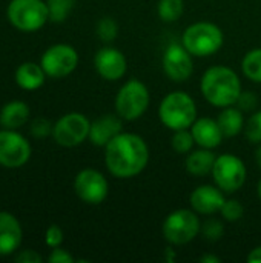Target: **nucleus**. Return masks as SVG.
Returning a JSON list of instances; mask_svg holds the SVG:
<instances>
[{"instance_id": "8", "label": "nucleus", "mask_w": 261, "mask_h": 263, "mask_svg": "<svg viewBox=\"0 0 261 263\" xmlns=\"http://www.w3.org/2000/svg\"><path fill=\"white\" fill-rule=\"evenodd\" d=\"M211 174L215 185L223 193L232 194L245 185L248 170L240 157L234 154H222L217 156Z\"/></svg>"}, {"instance_id": "28", "label": "nucleus", "mask_w": 261, "mask_h": 263, "mask_svg": "<svg viewBox=\"0 0 261 263\" xmlns=\"http://www.w3.org/2000/svg\"><path fill=\"white\" fill-rule=\"evenodd\" d=\"M220 214H222L223 219L228 220V222H237V220H240V219L243 217L245 208H243V205H242L238 200L231 199V200H226V202L223 203V206H222V210H220Z\"/></svg>"}, {"instance_id": "31", "label": "nucleus", "mask_w": 261, "mask_h": 263, "mask_svg": "<svg viewBox=\"0 0 261 263\" xmlns=\"http://www.w3.org/2000/svg\"><path fill=\"white\" fill-rule=\"evenodd\" d=\"M45 242L49 248H57L63 243V231L60 227L57 225H51L48 230H46V234H45Z\"/></svg>"}, {"instance_id": "10", "label": "nucleus", "mask_w": 261, "mask_h": 263, "mask_svg": "<svg viewBox=\"0 0 261 263\" xmlns=\"http://www.w3.org/2000/svg\"><path fill=\"white\" fill-rule=\"evenodd\" d=\"M40 65L46 76L54 79H62L69 76L78 65V54L69 45H54L45 51Z\"/></svg>"}, {"instance_id": "22", "label": "nucleus", "mask_w": 261, "mask_h": 263, "mask_svg": "<svg viewBox=\"0 0 261 263\" xmlns=\"http://www.w3.org/2000/svg\"><path fill=\"white\" fill-rule=\"evenodd\" d=\"M217 122H218V126L225 137L238 136L245 129V125H246L243 111L240 108H234V105L223 108V111L217 117Z\"/></svg>"}, {"instance_id": "14", "label": "nucleus", "mask_w": 261, "mask_h": 263, "mask_svg": "<svg viewBox=\"0 0 261 263\" xmlns=\"http://www.w3.org/2000/svg\"><path fill=\"white\" fill-rule=\"evenodd\" d=\"M94 66L100 77L109 82L120 80L128 69V60L125 54L117 48H102L94 57Z\"/></svg>"}, {"instance_id": "38", "label": "nucleus", "mask_w": 261, "mask_h": 263, "mask_svg": "<svg viewBox=\"0 0 261 263\" xmlns=\"http://www.w3.org/2000/svg\"><path fill=\"white\" fill-rule=\"evenodd\" d=\"M255 160H257V165L261 168V145L257 148V151H255Z\"/></svg>"}, {"instance_id": "11", "label": "nucleus", "mask_w": 261, "mask_h": 263, "mask_svg": "<svg viewBox=\"0 0 261 263\" xmlns=\"http://www.w3.org/2000/svg\"><path fill=\"white\" fill-rule=\"evenodd\" d=\"M74 190L82 202L88 205H100L108 197L109 185L100 171L86 168L77 174L74 180Z\"/></svg>"}, {"instance_id": "19", "label": "nucleus", "mask_w": 261, "mask_h": 263, "mask_svg": "<svg viewBox=\"0 0 261 263\" xmlns=\"http://www.w3.org/2000/svg\"><path fill=\"white\" fill-rule=\"evenodd\" d=\"M217 156L212 153V149L208 148H200L195 151H191L186 157V171L192 176L202 177V176H208L209 173H212L214 163H215Z\"/></svg>"}, {"instance_id": "15", "label": "nucleus", "mask_w": 261, "mask_h": 263, "mask_svg": "<svg viewBox=\"0 0 261 263\" xmlns=\"http://www.w3.org/2000/svg\"><path fill=\"white\" fill-rule=\"evenodd\" d=\"M189 202H191L192 210L197 214L211 216V214L220 213L226 199H225V193L218 186L202 185V186H197L191 193Z\"/></svg>"}, {"instance_id": "6", "label": "nucleus", "mask_w": 261, "mask_h": 263, "mask_svg": "<svg viewBox=\"0 0 261 263\" xmlns=\"http://www.w3.org/2000/svg\"><path fill=\"white\" fill-rule=\"evenodd\" d=\"M149 102L151 96L148 86L137 79H131L117 92L115 111L123 120L134 122L146 112Z\"/></svg>"}, {"instance_id": "20", "label": "nucleus", "mask_w": 261, "mask_h": 263, "mask_svg": "<svg viewBox=\"0 0 261 263\" xmlns=\"http://www.w3.org/2000/svg\"><path fill=\"white\" fill-rule=\"evenodd\" d=\"M46 72L43 71L42 65H35L32 62L22 63L15 71V82L20 88L26 91L38 89L45 82Z\"/></svg>"}, {"instance_id": "36", "label": "nucleus", "mask_w": 261, "mask_h": 263, "mask_svg": "<svg viewBox=\"0 0 261 263\" xmlns=\"http://www.w3.org/2000/svg\"><path fill=\"white\" fill-rule=\"evenodd\" d=\"M248 262L249 263H261V247L254 248L249 254H248Z\"/></svg>"}, {"instance_id": "27", "label": "nucleus", "mask_w": 261, "mask_h": 263, "mask_svg": "<svg viewBox=\"0 0 261 263\" xmlns=\"http://www.w3.org/2000/svg\"><path fill=\"white\" fill-rule=\"evenodd\" d=\"M118 34V25L114 18L111 17H103L98 23H97V35L100 40H103L105 43L112 42Z\"/></svg>"}, {"instance_id": "4", "label": "nucleus", "mask_w": 261, "mask_h": 263, "mask_svg": "<svg viewBox=\"0 0 261 263\" xmlns=\"http://www.w3.org/2000/svg\"><path fill=\"white\" fill-rule=\"evenodd\" d=\"M183 46L195 57H209L218 52L225 43L223 31L211 22L189 25L182 35Z\"/></svg>"}, {"instance_id": "9", "label": "nucleus", "mask_w": 261, "mask_h": 263, "mask_svg": "<svg viewBox=\"0 0 261 263\" xmlns=\"http://www.w3.org/2000/svg\"><path fill=\"white\" fill-rule=\"evenodd\" d=\"M91 122L82 112H68L57 120L52 128L54 140L65 148L83 143L89 137Z\"/></svg>"}, {"instance_id": "30", "label": "nucleus", "mask_w": 261, "mask_h": 263, "mask_svg": "<svg viewBox=\"0 0 261 263\" xmlns=\"http://www.w3.org/2000/svg\"><path fill=\"white\" fill-rule=\"evenodd\" d=\"M202 234L205 236V239L208 242H218L223 234H225V227L220 220L217 219H211L208 220L203 227H202Z\"/></svg>"}, {"instance_id": "1", "label": "nucleus", "mask_w": 261, "mask_h": 263, "mask_svg": "<svg viewBox=\"0 0 261 263\" xmlns=\"http://www.w3.org/2000/svg\"><path fill=\"white\" fill-rule=\"evenodd\" d=\"M149 162V148L143 137L134 133H120L105 146V163L117 179L138 176Z\"/></svg>"}, {"instance_id": "34", "label": "nucleus", "mask_w": 261, "mask_h": 263, "mask_svg": "<svg viewBox=\"0 0 261 263\" xmlns=\"http://www.w3.org/2000/svg\"><path fill=\"white\" fill-rule=\"evenodd\" d=\"M48 260L51 263H72L74 262V257L68 251H65L60 247H57V248H52Z\"/></svg>"}, {"instance_id": "26", "label": "nucleus", "mask_w": 261, "mask_h": 263, "mask_svg": "<svg viewBox=\"0 0 261 263\" xmlns=\"http://www.w3.org/2000/svg\"><path fill=\"white\" fill-rule=\"evenodd\" d=\"M48 11H49V20L52 22H63L69 11L74 6V0H48Z\"/></svg>"}, {"instance_id": "12", "label": "nucleus", "mask_w": 261, "mask_h": 263, "mask_svg": "<svg viewBox=\"0 0 261 263\" xmlns=\"http://www.w3.org/2000/svg\"><path fill=\"white\" fill-rule=\"evenodd\" d=\"M31 157L29 142L14 129L0 131V165L5 168H20Z\"/></svg>"}, {"instance_id": "5", "label": "nucleus", "mask_w": 261, "mask_h": 263, "mask_svg": "<svg viewBox=\"0 0 261 263\" xmlns=\"http://www.w3.org/2000/svg\"><path fill=\"white\" fill-rule=\"evenodd\" d=\"M200 231L202 223L194 210H175L165 219L162 225L163 237L169 245L174 247H183L191 243Z\"/></svg>"}, {"instance_id": "2", "label": "nucleus", "mask_w": 261, "mask_h": 263, "mask_svg": "<svg viewBox=\"0 0 261 263\" xmlns=\"http://www.w3.org/2000/svg\"><path fill=\"white\" fill-rule=\"evenodd\" d=\"M200 89L212 106L228 108L237 103L242 94V82L232 68L215 65L202 76Z\"/></svg>"}, {"instance_id": "23", "label": "nucleus", "mask_w": 261, "mask_h": 263, "mask_svg": "<svg viewBox=\"0 0 261 263\" xmlns=\"http://www.w3.org/2000/svg\"><path fill=\"white\" fill-rule=\"evenodd\" d=\"M243 74L255 83H261V48L251 49L242 60Z\"/></svg>"}, {"instance_id": "39", "label": "nucleus", "mask_w": 261, "mask_h": 263, "mask_svg": "<svg viewBox=\"0 0 261 263\" xmlns=\"http://www.w3.org/2000/svg\"><path fill=\"white\" fill-rule=\"evenodd\" d=\"M166 254H168V262H174L175 260V254H172V251L171 250H166Z\"/></svg>"}, {"instance_id": "3", "label": "nucleus", "mask_w": 261, "mask_h": 263, "mask_svg": "<svg viewBox=\"0 0 261 263\" xmlns=\"http://www.w3.org/2000/svg\"><path fill=\"white\" fill-rule=\"evenodd\" d=\"M158 117L171 131L188 129L197 120V105L189 94L174 91L162 100L158 106Z\"/></svg>"}, {"instance_id": "17", "label": "nucleus", "mask_w": 261, "mask_h": 263, "mask_svg": "<svg viewBox=\"0 0 261 263\" xmlns=\"http://www.w3.org/2000/svg\"><path fill=\"white\" fill-rule=\"evenodd\" d=\"M191 133L194 136L195 143L200 148H208V149H214L220 146L225 137L218 126V122L209 117H197V120L191 126Z\"/></svg>"}, {"instance_id": "21", "label": "nucleus", "mask_w": 261, "mask_h": 263, "mask_svg": "<svg viewBox=\"0 0 261 263\" xmlns=\"http://www.w3.org/2000/svg\"><path fill=\"white\" fill-rule=\"evenodd\" d=\"M29 117V108L25 102L14 100L6 103L0 111V125L5 129H17Z\"/></svg>"}, {"instance_id": "40", "label": "nucleus", "mask_w": 261, "mask_h": 263, "mask_svg": "<svg viewBox=\"0 0 261 263\" xmlns=\"http://www.w3.org/2000/svg\"><path fill=\"white\" fill-rule=\"evenodd\" d=\"M257 194H258V197H260L261 200V180L258 182V186H257Z\"/></svg>"}, {"instance_id": "16", "label": "nucleus", "mask_w": 261, "mask_h": 263, "mask_svg": "<svg viewBox=\"0 0 261 263\" xmlns=\"http://www.w3.org/2000/svg\"><path fill=\"white\" fill-rule=\"evenodd\" d=\"M122 117L117 114H105L91 123L89 140L95 146H106L115 136L122 133Z\"/></svg>"}, {"instance_id": "7", "label": "nucleus", "mask_w": 261, "mask_h": 263, "mask_svg": "<svg viewBox=\"0 0 261 263\" xmlns=\"http://www.w3.org/2000/svg\"><path fill=\"white\" fill-rule=\"evenodd\" d=\"M8 18L20 31H37L49 20L48 5L43 0H11Z\"/></svg>"}, {"instance_id": "18", "label": "nucleus", "mask_w": 261, "mask_h": 263, "mask_svg": "<svg viewBox=\"0 0 261 263\" xmlns=\"http://www.w3.org/2000/svg\"><path fill=\"white\" fill-rule=\"evenodd\" d=\"M23 231L20 222L9 213L0 211V256L17 251L22 243Z\"/></svg>"}, {"instance_id": "33", "label": "nucleus", "mask_w": 261, "mask_h": 263, "mask_svg": "<svg viewBox=\"0 0 261 263\" xmlns=\"http://www.w3.org/2000/svg\"><path fill=\"white\" fill-rule=\"evenodd\" d=\"M237 105L242 111H252L257 106V96L251 91H248V92L242 91V94L237 100Z\"/></svg>"}, {"instance_id": "29", "label": "nucleus", "mask_w": 261, "mask_h": 263, "mask_svg": "<svg viewBox=\"0 0 261 263\" xmlns=\"http://www.w3.org/2000/svg\"><path fill=\"white\" fill-rule=\"evenodd\" d=\"M245 134L252 143H261V111L254 112L245 125Z\"/></svg>"}, {"instance_id": "13", "label": "nucleus", "mask_w": 261, "mask_h": 263, "mask_svg": "<svg viewBox=\"0 0 261 263\" xmlns=\"http://www.w3.org/2000/svg\"><path fill=\"white\" fill-rule=\"evenodd\" d=\"M162 66L172 82H186L194 72L192 54L183 46V43H171L163 54Z\"/></svg>"}, {"instance_id": "37", "label": "nucleus", "mask_w": 261, "mask_h": 263, "mask_svg": "<svg viewBox=\"0 0 261 263\" xmlns=\"http://www.w3.org/2000/svg\"><path fill=\"white\" fill-rule=\"evenodd\" d=\"M200 262L202 263H220V259H218V257H215V256H212V254H205V256L200 259Z\"/></svg>"}, {"instance_id": "32", "label": "nucleus", "mask_w": 261, "mask_h": 263, "mask_svg": "<svg viewBox=\"0 0 261 263\" xmlns=\"http://www.w3.org/2000/svg\"><path fill=\"white\" fill-rule=\"evenodd\" d=\"M52 125L46 119H35L31 125V134L35 137H45L48 134H52Z\"/></svg>"}, {"instance_id": "35", "label": "nucleus", "mask_w": 261, "mask_h": 263, "mask_svg": "<svg viewBox=\"0 0 261 263\" xmlns=\"http://www.w3.org/2000/svg\"><path fill=\"white\" fill-rule=\"evenodd\" d=\"M15 262L20 263H40L42 262V256L37 253V251H32V250H26V251H22L15 256Z\"/></svg>"}, {"instance_id": "24", "label": "nucleus", "mask_w": 261, "mask_h": 263, "mask_svg": "<svg viewBox=\"0 0 261 263\" xmlns=\"http://www.w3.org/2000/svg\"><path fill=\"white\" fill-rule=\"evenodd\" d=\"M183 11H185L183 0H160L157 5V14L166 23L177 22L183 15Z\"/></svg>"}, {"instance_id": "25", "label": "nucleus", "mask_w": 261, "mask_h": 263, "mask_svg": "<svg viewBox=\"0 0 261 263\" xmlns=\"http://www.w3.org/2000/svg\"><path fill=\"white\" fill-rule=\"evenodd\" d=\"M195 145L194 136L188 129H177L174 131L171 137V146L174 148L175 153L178 154H186L192 151V146Z\"/></svg>"}]
</instances>
